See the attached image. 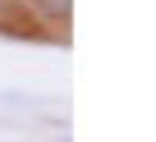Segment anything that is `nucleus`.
I'll list each match as a JSON object with an SVG mask.
<instances>
[{
  "mask_svg": "<svg viewBox=\"0 0 156 142\" xmlns=\"http://www.w3.org/2000/svg\"><path fill=\"white\" fill-rule=\"evenodd\" d=\"M28 5H32L37 19H46L51 28H64V23H69V9H73V0H28Z\"/></svg>",
  "mask_w": 156,
  "mask_h": 142,
  "instance_id": "1",
  "label": "nucleus"
},
{
  "mask_svg": "<svg viewBox=\"0 0 156 142\" xmlns=\"http://www.w3.org/2000/svg\"><path fill=\"white\" fill-rule=\"evenodd\" d=\"M9 142H37V137H9Z\"/></svg>",
  "mask_w": 156,
  "mask_h": 142,
  "instance_id": "2",
  "label": "nucleus"
}]
</instances>
